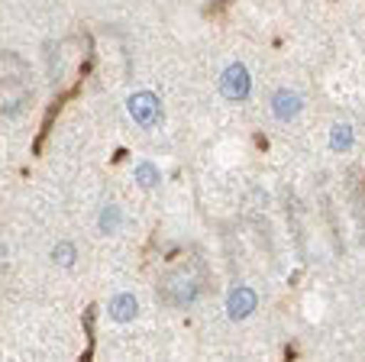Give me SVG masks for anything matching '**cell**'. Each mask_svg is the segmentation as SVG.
Masks as SVG:
<instances>
[{
    "label": "cell",
    "instance_id": "obj_1",
    "mask_svg": "<svg viewBox=\"0 0 365 362\" xmlns=\"http://www.w3.org/2000/svg\"><path fill=\"white\" fill-rule=\"evenodd\" d=\"M204 281H207L204 266H200L197 259H185L178 268H172V272L159 281V294H162V301L175 304V308H185V304H191V301L204 291Z\"/></svg>",
    "mask_w": 365,
    "mask_h": 362
},
{
    "label": "cell",
    "instance_id": "obj_2",
    "mask_svg": "<svg viewBox=\"0 0 365 362\" xmlns=\"http://www.w3.org/2000/svg\"><path fill=\"white\" fill-rule=\"evenodd\" d=\"M26 88V65L20 55L0 52V114H16Z\"/></svg>",
    "mask_w": 365,
    "mask_h": 362
},
{
    "label": "cell",
    "instance_id": "obj_3",
    "mask_svg": "<svg viewBox=\"0 0 365 362\" xmlns=\"http://www.w3.org/2000/svg\"><path fill=\"white\" fill-rule=\"evenodd\" d=\"M130 116L136 120L139 126H155L159 124V116H162V104L155 94H149V91H139V94L130 97Z\"/></svg>",
    "mask_w": 365,
    "mask_h": 362
},
{
    "label": "cell",
    "instance_id": "obj_4",
    "mask_svg": "<svg viewBox=\"0 0 365 362\" xmlns=\"http://www.w3.org/2000/svg\"><path fill=\"white\" fill-rule=\"evenodd\" d=\"M220 91L227 101H246L249 97V71L246 65L233 62L227 71L220 75Z\"/></svg>",
    "mask_w": 365,
    "mask_h": 362
},
{
    "label": "cell",
    "instance_id": "obj_5",
    "mask_svg": "<svg viewBox=\"0 0 365 362\" xmlns=\"http://www.w3.org/2000/svg\"><path fill=\"white\" fill-rule=\"evenodd\" d=\"M255 304H259V298H255L252 288H233L227 298V311L233 321H242V317H249L255 311Z\"/></svg>",
    "mask_w": 365,
    "mask_h": 362
},
{
    "label": "cell",
    "instance_id": "obj_6",
    "mask_svg": "<svg viewBox=\"0 0 365 362\" xmlns=\"http://www.w3.org/2000/svg\"><path fill=\"white\" fill-rule=\"evenodd\" d=\"M301 107H304V101L294 91H275V97H272V110H275L278 120H294L301 114Z\"/></svg>",
    "mask_w": 365,
    "mask_h": 362
},
{
    "label": "cell",
    "instance_id": "obj_7",
    "mask_svg": "<svg viewBox=\"0 0 365 362\" xmlns=\"http://www.w3.org/2000/svg\"><path fill=\"white\" fill-rule=\"evenodd\" d=\"M110 317L117 323H130L133 317H136V298H133V294H117V298L110 301Z\"/></svg>",
    "mask_w": 365,
    "mask_h": 362
},
{
    "label": "cell",
    "instance_id": "obj_8",
    "mask_svg": "<svg viewBox=\"0 0 365 362\" xmlns=\"http://www.w3.org/2000/svg\"><path fill=\"white\" fill-rule=\"evenodd\" d=\"M330 146L336 152H346L352 146V130L346 124H339V126H333V133H330Z\"/></svg>",
    "mask_w": 365,
    "mask_h": 362
},
{
    "label": "cell",
    "instance_id": "obj_9",
    "mask_svg": "<svg viewBox=\"0 0 365 362\" xmlns=\"http://www.w3.org/2000/svg\"><path fill=\"white\" fill-rule=\"evenodd\" d=\"M136 178H139V185H143V188H152L155 181H159V169L145 162V165H139V169H136Z\"/></svg>",
    "mask_w": 365,
    "mask_h": 362
},
{
    "label": "cell",
    "instance_id": "obj_10",
    "mask_svg": "<svg viewBox=\"0 0 365 362\" xmlns=\"http://www.w3.org/2000/svg\"><path fill=\"white\" fill-rule=\"evenodd\" d=\"M52 259H56L58 266H65V268H68L71 262H75V246H71V243H58V246H56V253H52Z\"/></svg>",
    "mask_w": 365,
    "mask_h": 362
},
{
    "label": "cell",
    "instance_id": "obj_11",
    "mask_svg": "<svg viewBox=\"0 0 365 362\" xmlns=\"http://www.w3.org/2000/svg\"><path fill=\"white\" fill-rule=\"evenodd\" d=\"M113 223H117V211H113V207H107V213H101V226L107 233H113Z\"/></svg>",
    "mask_w": 365,
    "mask_h": 362
}]
</instances>
